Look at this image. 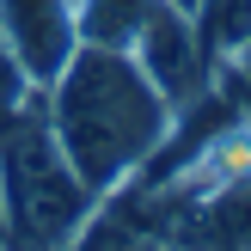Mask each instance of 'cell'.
<instances>
[{
    "mask_svg": "<svg viewBox=\"0 0 251 251\" xmlns=\"http://www.w3.org/2000/svg\"><path fill=\"white\" fill-rule=\"evenodd\" d=\"M43 110L68 166L98 202L117 184H129L172 129L166 92L135 68L129 49H104V43H80L68 55V68L43 86Z\"/></svg>",
    "mask_w": 251,
    "mask_h": 251,
    "instance_id": "obj_1",
    "label": "cell"
},
{
    "mask_svg": "<svg viewBox=\"0 0 251 251\" xmlns=\"http://www.w3.org/2000/svg\"><path fill=\"white\" fill-rule=\"evenodd\" d=\"M0 202H6V239L12 251H68V239L86 227L98 196L68 166L55 129H49L43 92L25 98L0 123Z\"/></svg>",
    "mask_w": 251,
    "mask_h": 251,
    "instance_id": "obj_2",
    "label": "cell"
},
{
    "mask_svg": "<svg viewBox=\"0 0 251 251\" xmlns=\"http://www.w3.org/2000/svg\"><path fill=\"white\" fill-rule=\"evenodd\" d=\"M129 55L147 80L166 92V104H190L196 92L208 86V49H202V31H196V12L178 6V0H147L141 25L129 37Z\"/></svg>",
    "mask_w": 251,
    "mask_h": 251,
    "instance_id": "obj_3",
    "label": "cell"
},
{
    "mask_svg": "<svg viewBox=\"0 0 251 251\" xmlns=\"http://www.w3.org/2000/svg\"><path fill=\"white\" fill-rule=\"evenodd\" d=\"M0 37L19 55V68L31 74V86L43 92L68 55L80 49V19H74V0H0Z\"/></svg>",
    "mask_w": 251,
    "mask_h": 251,
    "instance_id": "obj_4",
    "label": "cell"
},
{
    "mask_svg": "<svg viewBox=\"0 0 251 251\" xmlns=\"http://www.w3.org/2000/svg\"><path fill=\"white\" fill-rule=\"evenodd\" d=\"M141 12H147V0H74L80 43H104V49H129Z\"/></svg>",
    "mask_w": 251,
    "mask_h": 251,
    "instance_id": "obj_5",
    "label": "cell"
},
{
    "mask_svg": "<svg viewBox=\"0 0 251 251\" xmlns=\"http://www.w3.org/2000/svg\"><path fill=\"white\" fill-rule=\"evenodd\" d=\"M25 98H37V86H31V74L19 68V55L6 49V37H0V123H6Z\"/></svg>",
    "mask_w": 251,
    "mask_h": 251,
    "instance_id": "obj_6",
    "label": "cell"
},
{
    "mask_svg": "<svg viewBox=\"0 0 251 251\" xmlns=\"http://www.w3.org/2000/svg\"><path fill=\"white\" fill-rule=\"evenodd\" d=\"M178 6H190V12H196V0H178Z\"/></svg>",
    "mask_w": 251,
    "mask_h": 251,
    "instance_id": "obj_7",
    "label": "cell"
}]
</instances>
